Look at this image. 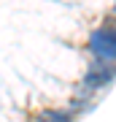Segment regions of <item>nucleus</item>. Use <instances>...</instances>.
Here are the masks:
<instances>
[{
    "mask_svg": "<svg viewBox=\"0 0 116 122\" xmlns=\"http://www.w3.org/2000/svg\"><path fill=\"white\" fill-rule=\"evenodd\" d=\"M38 122H70V114H65V111H41Z\"/></svg>",
    "mask_w": 116,
    "mask_h": 122,
    "instance_id": "3",
    "label": "nucleus"
},
{
    "mask_svg": "<svg viewBox=\"0 0 116 122\" xmlns=\"http://www.w3.org/2000/svg\"><path fill=\"white\" fill-rule=\"evenodd\" d=\"M113 76H116V68H113L108 60H103V62H95V65L89 68V73H86L84 84H86L89 90H97V87H103V84H108Z\"/></svg>",
    "mask_w": 116,
    "mask_h": 122,
    "instance_id": "2",
    "label": "nucleus"
},
{
    "mask_svg": "<svg viewBox=\"0 0 116 122\" xmlns=\"http://www.w3.org/2000/svg\"><path fill=\"white\" fill-rule=\"evenodd\" d=\"M89 49L103 60H116V19H108L89 35Z\"/></svg>",
    "mask_w": 116,
    "mask_h": 122,
    "instance_id": "1",
    "label": "nucleus"
}]
</instances>
